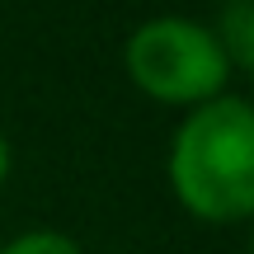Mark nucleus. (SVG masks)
<instances>
[{
  "label": "nucleus",
  "mask_w": 254,
  "mask_h": 254,
  "mask_svg": "<svg viewBox=\"0 0 254 254\" xmlns=\"http://www.w3.org/2000/svg\"><path fill=\"white\" fill-rule=\"evenodd\" d=\"M170 193L184 212L212 226H231L254 212V109L240 94H221L189 109L165 155Z\"/></svg>",
  "instance_id": "nucleus-1"
},
{
  "label": "nucleus",
  "mask_w": 254,
  "mask_h": 254,
  "mask_svg": "<svg viewBox=\"0 0 254 254\" xmlns=\"http://www.w3.org/2000/svg\"><path fill=\"white\" fill-rule=\"evenodd\" d=\"M123 66L127 80L146 99L174 104V109H198V104L231 94L226 85L236 75L217 33L198 19H179V14L136 24L123 43Z\"/></svg>",
  "instance_id": "nucleus-2"
},
{
  "label": "nucleus",
  "mask_w": 254,
  "mask_h": 254,
  "mask_svg": "<svg viewBox=\"0 0 254 254\" xmlns=\"http://www.w3.org/2000/svg\"><path fill=\"white\" fill-rule=\"evenodd\" d=\"M0 254H85L66 231H52V226H33L24 236H14L9 245H0Z\"/></svg>",
  "instance_id": "nucleus-4"
},
{
  "label": "nucleus",
  "mask_w": 254,
  "mask_h": 254,
  "mask_svg": "<svg viewBox=\"0 0 254 254\" xmlns=\"http://www.w3.org/2000/svg\"><path fill=\"white\" fill-rule=\"evenodd\" d=\"M212 33H217L231 71H250L254 66V0H226Z\"/></svg>",
  "instance_id": "nucleus-3"
},
{
  "label": "nucleus",
  "mask_w": 254,
  "mask_h": 254,
  "mask_svg": "<svg viewBox=\"0 0 254 254\" xmlns=\"http://www.w3.org/2000/svg\"><path fill=\"white\" fill-rule=\"evenodd\" d=\"M9 165H14V155H9V141H5V132H0V184L9 179Z\"/></svg>",
  "instance_id": "nucleus-5"
}]
</instances>
